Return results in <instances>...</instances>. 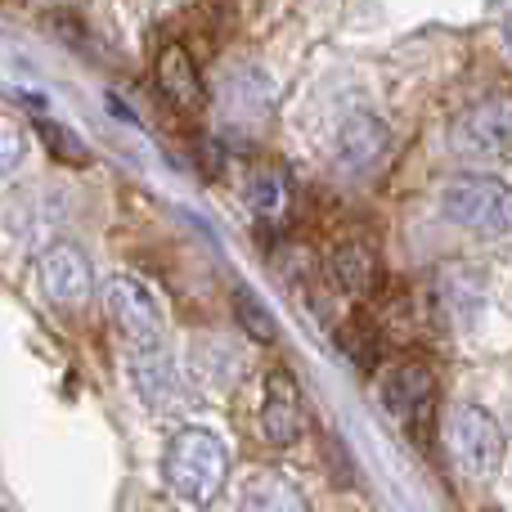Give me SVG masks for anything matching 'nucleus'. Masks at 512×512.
<instances>
[{
    "label": "nucleus",
    "mask_w": 512,
    "mask_h": 512,
    "mask_svg": "<svg viewBox=\"0 0 512 512\" xmlns=\"http://www.w3.org/2000/svg\"><path fill=\"white\" fill-rule=\"evenodd\" d=\"M167 490L189 508H207L230 481V450L207 427H180L162 459Z\"/></svg>",
    "instance_id": "1"
},
{
    "label": "nucleus",
    "mask_w": 512,
    "mask_h": 512,
    "mask_svg": "<svg viewBox=\"0 0 512 512\" xmlns=\"http://www.w3.org/2000/svg\"><path fill=\"white\" fill-rule=\"evenodd\" d=\"M441 445L450 454V463L463 472V477H495L504 468V427L486 414L481 405H454L450 414L441 418Z\"/></svg>",
    "instance_id": "2"
},
{
    "label": "nucleus",
    "mask_w": 512,
    "mask_h": 512,
    "mask_svg": "<svg viewBox=\"0 0 512 512\" xmlns=\"http://www.w3.org/2000/svg\"><path fill=\"white\" fill-rule=\"evenodd\" d=\"M441 212L454 225L477 234H508L512 230V185L495 176H459L445 185Z\"/></svg>",
    "instance_id": "3"
},
{
    "label": "nucleus",
    "mask_w": 512,
    "mask_h": 512,
    "mask_svg": "<svg viewBox=\"0 0 512 512\" xmlns=\"http://www.w3.org/2000/svg\"><path fill=\"white\" fill-rule=\"evenodd\" d=\"M131 387L153 414H189L194 409V387H189L185 369L167 355V346H140L131 351Z\"/></svg>",
    "instance_id": "4"
},
{
    "label": "nucleus",
    "mask_w": 512,
    "mask_h": 512,
    "mask_svg": "<svg viewBox=\"0 0 512 512\" xmlns=\"http://www.w3.org/2000/svg\"><path fill=\"white\" fill-rule=\"evenodd\" d=\"M104 301H108V319H113V328L131 342V351L162 342V306L140 279H131V274L108 279Z\"/></svg>",
    "instance_id": "5"
},
{
    "label": "nucleus",
    "mask_w": 512,
    "mask_h": 512,
    "mask_svg": "<svg viewBox=\"0 0 512 512\" xmlns=\"http://www.w3.org/2000/svg\"><path fill=\"white\" fill-rule=\"evenodd\" d=\"M450 144L454 153H463V158H504L512 153V99H481V104H472L468 113L454 122L450 131Z\"/></svg>",
    "instance_id": "6"
},
{
    "label": "nucleus",
    "mask_w": 512,
    "mask_h": 512,
    "mask_svg": "<svg viewBox=\"0 0 512 512\" xmlns=\"http://www.w3.org/2000/svg\"><path fill=\"white\" fill-rule=\"evenodd\" d=\"M378 400L400 427H423L436 409V369L427 360H400L378 382Z\"/></svg>",
    "instance_id": "7"
},
{
    "label": "nucleus",
    "mask_w": 512,
    "mask_h": 512,
    "mask_svg": "<svg viewBox=\"0 0 512 512\" xmlns=\"http://www.w3.org/2000/svg\"><path fill=\"white\" fill-rule=\"evenodd\" d=\"M36 283H41V292L54 306L77 310L95 292V270H90L86 252L77 243H54V248H45L36 256Z\"/></svg>",
    "instance_id": "8"
},
{
    "label": "nucleus",
    "mask_w": 512,
    "mask_h": 512,
    "mask_svg": "<svg viewBox=\"0 0 512 512\" xmlns=\"http://www.w3.org/2000/svg\"><path fill=\"white\" fill-rule=\"evenodd\" d=\"M261 432L270 445H297L306 432V400L292 369H270L261 382Z\"/></svg>",
    "instance_id": "9"
},
{
    "label": "nucleus",
    "mask_w": 512,
    "mask_h": 512,
    "mask_svg": "<svg viewBox=\"0 0 512 512\" xmlns=\"http://www.w3.org/2000/svg\"><path fill=\"white\" fill-rule=\"evenodd\" d=\"M391 153V126L373 113H351L342 126L333 131V158L342 171L364 176V171H378Z\"/></svg>",
    "instance_id": "10"
},
{
    "label": "nucleus",
    "mask_w": 512,
    "mask_h": 512,
    "mask_svg": "<svg viewBox=\"0 0 512 512\" xmlns=\"http://www.w3.org/2000/svg\"><path fill=\"white\" fill-rule=\"evenodd\" d=\"M328 274H333V283L346 297L364 301V297H373L382 283V256L369 239H346L328 256Z\"/></svg>",
    "instance_id": "11"
},
{
    "label": "nucleus",
    "mask_w": 512,
    "mask_h": 512,
    "mask_svg": "<svg viewBox=\"0 0 512 512\" xmlns=\"http://www.w3.org/2000/svg\"><path fill=\"white\" fill-rule=\"evenodd\" d=\"M158 90L180 113H198V108L207 104V81L185 45H167V50L158 54Z\"/></svg>",
    "instance_id": "12"
},
{
    "label": "nucleus",
    "mask_w": 512,
    "mask_h": 512,
    "mask_svg": "<svg viewBox=\"0 0 512 512\" xmlns=\"http://www.w3.org/2000/svg\"><path fill=\"white\" fill-rule=\"evenodd\" d=\"M239 512H310V504L283 472H252L239 490Z\"/></svg>",
    "instance_id": "13"
},
{
    "label": "nucleus",
    "mask_w": 512,
    "mask_h": 512,
    "mask_svg": "<svg viewBox=\"0 0 512 512\" xmlns=\"http://www.w3.org/2000/svg\"><path fill=\"white\" fill-rule=\"evenodd\" d=\"M436 301H441L445 315L472 319L486 306V279H481L472 265H445L441 279H436Z\"/></svg>",
    "instance_id": "14"
},
{
    "label": "nucleus",
    "mask_w": 512,
    "mask_h": 512,
    "mask_svg": "<svg viewBox=\"0 0 512 512\" xmlns=\"http://www.w3.org/2000/svg\"><path fill=\"white\" fill-rule=\"evenodd\" d=\"M221 99L230 108V117H239V122H261L274 104L270 81H265L261 68H234L221 86Z\"/></svg>",
    "instance_id": "15"
},
{
    "label": "nucleus",
    "mask_w": 512,
    "mask_h": 512,
    "mask_svg": "<svg viewBox=\"0 0 512 512\" xmlns=\"http://www.w3.org/2000/svg\"><path fill=\"white\" fill-rule=\"evenodd\" d=\"M248 207L265 221H279L283 212L292 207V176L283 167H256L248 176Z\"/></svg>",
    "instance_id": "16"
},
{
    "label": "nucleus",
    "mask_w": 512,
    "mask_h": 512,
    "mask_svg": "<svg viewBox=\"0 0 512 512\" xmlns=\"http://www.w3.org/2000/svg\"><path fill=\"white\" fill-rule=\"evenodd\" d=\"M234 315H239V324L248 328L252 342H274V337H279V324H274V315L261 306V297H256L252 288L234 292Z\"/></svg>",
    "instance_id": "17"
},
{
    "label": "nucleus",
    "mask_w": 512,
    "mask_h": 512,
    "mask_svg": "<svg viewBox=\"0 0 512 512\" xmlns=\"http://www.w3.org/2000/svg\"><path fill=\"white\" fill-rule=\"evenodd\" d=\"M36 131H41V140L50 144L54 158H59V162H72V167H86L90 153H86V144H81L72 131H63L59 122H36Z\"/></svg>",
    "instance_id": "18"
},
{
    "label": "nucleus",
    "mask_w": 512,
    "mask_h": 512,
    "mask_svg": "<svg viewBox=\"0 0 512 512\" xmlns=\"http://www.w3.org/2000/svg\"><path fill=\"white\" fill-rule=\"evenodd\" d=\"M18 167V126L5 122V176H14Z\"/></svg>",
    "instance_id": "19"
},
{
    "label": "nucleus",
    "mask_w": 512,
    "mask_h": 512,
    "mask_svg": "<svg viewBox=\"0 0 512 512\" xmlns=\"http://www.w3.org/2000/svg\"><path fill=\"white\" fill-rule=\"evenodd\" d=\"M504 45H508V54H512V18L504 23Z\"/></svg>",
    "instance_id": "20"
}]
</instances>
